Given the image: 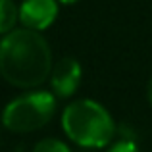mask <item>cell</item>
Returning a JSON list of instances; mask_svg holds the SVG:
<instances>
[{"label": "cell", "instance_id": "1", "mask_svg": "<svg viewBox=\"0 0 152 152\" xmlns=\"http://www.w3.org/2000/svg\"><path fill=\"white\" fill-rule=\"evenodd\" d=\"M50 66V48L35 29H15L0 42V75L10 85L39 87L48 77Z\"/></svg>", "mask_w": 152, "mask_h": 152}, {"label": "cell", "instance_id": "2", "mask_svg": "<svg viewBox=\"0 0 152 152\" xmlns=\"http://www.w3.org/2000/svg\"><path fill=\"white\" fill-rule=\"evenodd\" d=\"M62 127L73 142L89 148H100L114 137L110 114L94 100H79L64 110Z\"/></svg>", "mask_w": 152, "mask_h": 152}, {"label": "cell", "instance_id": "3", "mask_svg": "<svg viewBox=\"0 0 152 152\" xmlns=\"http://www.w3.org/2000/svg\"><path fill=\"white\" fill-rule=\"evenodd\" d=\"M56 112V100L50 93H29L14 98L2 114V121L10 131L29 133L45 127Z\"/></svg>", "mask_w": 152, "mask_h": 152}, {"label": "cell", "instance_id": "4", "mask_svg": "<svg viewBox=\"0 0 152 152\" xmlns=\"http://www.w3.org/2000/svg\"><path fill=\"white\" fill-rule=\"evenodd\" d=\"M56 15H58V4L54 0H23L19 6V21L27 29H46L52 25Z\"/></svg>", "mask_w": 152, "mask_h": 152}, {"label": "cell", "instance_id": "5", "mask_svg": "<svg viewBox=\"0 0 152 152\" xmlns=\"http://www.w3.org/2000/svg\"><path fill=\"white\" fill-rule=\"evenodd\" d=\"M79 81H81V66L73 58H62L54 66L50 75L52 89L58 96H69L75 93Z\"/></svg>", "mask_w": 152, "mask_h": 152}, {"label": "cell", "instance_id": "6", "mask_svg": "<svg viewBox=\"0 0 152 152\" xmlns=\"http://www.w3.org/2000/svg\"><path fill=\"white\" fill-rule=\"evenodd\" d=\"M18 19H19V10L14 4V0H0V35L12 33Z\"/></svg>", "mask_w": 152, "mask_h": 152}, {"label": "cell", "instance_id": "7", "mask_svg": "<svg viewBox=\"0 0 152 152\" xmlns=\"http://www.w3.org/2000/svg\"><path fill=\"white\" fill-rule=\"evenodd\" d=\"M33 152H69V148L58 139H42L33 148Z\"/></svg>", "mask_w": 152, "mask_h": 152}, {"label": "cell", "instance_id": "8", "mask_svg": "<svg viewBox=\"0 0 152 152\" xmlns=\"http://www.w3.org/2000/svg\"><path fill=\"white\" fill-rule=\"evenodd\" d=\"M110 152H139V150H137V146H135V142H131V141H121V142H118V145L112 146Z\"/></svg>", "mask_w": 152, "mask_h": 152}, {"label": "cell", "instance_id": "9", "mask_svg": "<svg viewBox=\"0 0 152 152\" xmlns=\"http://www.w3.org/2000/svg\"><path fill=\"white\" fill-rule=\"evenodd\" d=\"M148 102H150V106H152V81H150V85H148Z\"/></svg>", "mask_w": 152, "mask_h": 152}, {"label": "cell", "instance_id": "10", "mask_svg": "<svg viewBox=\"0 0 152 152\" xmlns=\"http://www.w3.org/2000/svg\"><path fill=\"white\" fill-rule=\"evenodd\" d=\"M62 4H75V2H79V0H60Z\"/></svg>", "mask_w": 152, "mask_h": 152}]
</instances>
